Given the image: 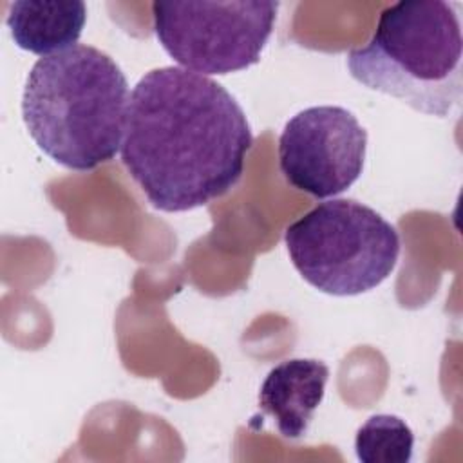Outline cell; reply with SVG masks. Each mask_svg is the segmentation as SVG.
<instances>
[{"instance_id":"5","label":"cell","mask_w":463,"mask_h":463,"mask_svg":"<svg viewBox=\"0 0 463 463\" xmlns=\"http://www.w3.org/2000/svg\"><path fill=\"white\" fill-rule=\"evenodd\" d=\"M279 2L156 0L154 33L161 47L188 71L230 74L260 60L273 33Z\"/></svg>"},{"instance_id":"7","label":"cell","mask_w":463,"mask_h":463,"mask_svg":"<svg viewBox=\"0 0 463 463\" xmlns=\"http://www.w3.org/2000/svg\"><path fill=\"white\" fill-rule=\"evenodd\" d=\"M329 369L315 358H291L277 364L259 391V409L271 416L280 436H306L313 414L324 400Z\"/></svg>"},{"instance_id":"8","label":"cell","mask_w":463,"mask_h":463,"mask_svg":"<svg viewBox=\"0 0 463 463\" xmlns=\"http://www.w3.org/2000/svg\"><path fill=\"white\" fill-rule=\"evenodd\" d=\"M85 22L87 5L78 0H16L5 16L13 42L42 58L76 45Z\"/></svg>"},{"instance_id":"1","label":"cell","mask_w":463,"mask_h":463,"mask_svg":"<svg viewBox=\"0 0 463 463\" xmlns=\"http://www.w3.org/2000/svg\"><path fill=\"white\" fill-rule=\"evenodd\" d=\"M251 145L242 107L204 74L157 67L130 92L121 161L161 212L194 210L228 194Z\"/></svg>"},{"instance_id":"6","label":"cell","mask_w":463,"mask_h":463,"mask_svg":"<svg viewBox=\"0 0 463 463\" xmlns=\"http://www.w3.org/2000/svg\"><path fill=\"white\" fill-rule=\"evenodd\" d=\"M367 130L338 105L297 112L279 137V168L293 188L326 199L345 192L362 174Z\"/></svg>"},{"instance_id":"9","label":"cell","mask_w":463,"mask_h":463,"mask_svg":"<svg viewBox=\"0 0 463 463\" xmlns=\"http://www.w3.org/2000/svg\"><path fill=\"white\" fill-rule=\"evenodd\" d=\"M414 434L394 414H374L356 430L354 452L362 463H409Z\"/></svg>"},{"instance_id":"3","label":"cell","mask_w":463,"mask_h":463,"mask_svg":"<svg viewBox=\"0 0 463 463\" xmlns=\"http://www.w3.org/2000/svg\"><path fill=\"white\" fill-rule=\"evenodd\" d=\"M461 47L454 4L403 0L382 11L371 40L347 54V69L367 89L447 118L463 94Z\"/></svg>"},{"instance_id":"2","label":"cell","mask_w":463,"mask_h":463,"mask_svg":"<svg viewBox=\"0 0 463 463\" xmlns=\"http://www.w3.org/2000/svg\"><path fill=\"white\" fill-rule=\"evenodd\" d=\"M128 99L121 67L98 47L76 43L31 67L22 118L43 154L89 172L121 150Z\"/></svg>"},{"instance_id":"4","label":"cell","mask_w":463,"mask_h":463,"mask_svg":"<svg viewBox=\"0 0 463 463\" xmlns=\"http://www.w3.org/2000/svg\"><path fill=\"white\" fill-rule=\"evenodd\" d=\"M284 241L300 277L333 297L374 289L400 255L396 228L354 199L318 203L286 228Z\"/></svg>"}]
</instances>
